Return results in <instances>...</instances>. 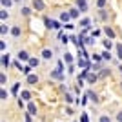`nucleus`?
I'll return each mask as SVG.
<instances>
[{
  "label": "nucleus",
  "instance_id": "20",
  "mask_svg": "<svg viewBox=\"0 0 122 122\" xmlns=\"http://www.w3.org/2000/svg\"><path fill=\"white\" fill-rule=\"evenodd\" d=\"M111 46H113V44L109 40H104V47H106V49H111Z\"/></svg>",
  "mask_w": 122,
  "mask_h": 122
},
{
  "label": "nucleus",
  "instance_id": "10",
  "mask_svg": "<svg viewBox=\"0 0 122 122\" xmlns=\"http://www.w3.org/2000/svg\"><path fill=\"white\" fill-rule=\"evenodd\" d=\"M2 64H4V67H7V66H9V56H7V55H4V56H2Z\"/></svg>",
  "mask_w": 122,
  "mask_h": 122
},
{
  "label": "nucleus",
  "instance_id": "12",
  "mask_svg": "<svg viewBox=\"0 0 122 122\" xmlns=\"http://www.w3.org/2000/svg\"><path fill=\"white\" fill-rule=\"evenodd\" d=\"M29 66H31V67L38 66V58H29Z\"/></svg>",
  "mask_w": 122,
  "mask_h": 122
},
{
  "label": "nucleus",
  "instance_id": "18",
  "mask_svg": "<svg viewBox=\"0 0 122 122\" xmlns=\"http://www.w3.org/2000/svg\"><path fill=\"white\" fill-rule=\"evenodd\" d=\"M117 51H118V58L122 60V44H118V46H117Z\"/></svg>",
  "mask_w": 122,
  "mask_h": 122
},
{
  "label": "nucleus",
  "instance_id": "8",
  "mask_svg": "<svg viewBox=\"0 0 122 122\" xmlns=\"http://www.w3.org/2000/svg\"><path fill=\"white\" fill-rule=\"evenodd\" d=\"M27 107H29V113H31V115H36V106L33 104V102H31V104H29Z\"/></svg>",
  "mask_w": 122,
  "mask_h": 122
},
{
  "label": "nucleus",
  "instance_id": "9",
  "mask_svg": "<svg viewBox=\"0 0 122 122\" xmlns=\"http://www.w3.org/2000/svg\"><path fill=\"white\" fill-rule=\"evenodd\" d=\"M42 56H44V58L47 60V58H51L53 55H51V51H49V49H44V51H42Z\"/></svg>",
  "mask_w": 122,
  "mask_h": 122
},
{
  "label": "nucleus",
  "instance_id": "2",
  "mask_svg": "<svg viewBox=\"0 0 122 122\" xmlns=\"http://www.w3.org/2000/svg\"><path fill=\"white\" fill-rule=\"evenodd\" d=\"M33 5H35V7H36L38 11H42V9H44V2H42V0H33Z\"/></svg>",
  "mask_w": 122,
  "mask_h": 122
},
{
  "label": "nucleus",
  "instance_id": "14",
  "mask_svg": "<svg viewBox=\"0 0 122 122\" xmlns=\"http://www.w3.org/2000/svg\"><path fill=\"white\" fill-rule=\"evenodd\" d=\"M95 80H97V75H87V82L89 84H93Z\"/></svg>",
  "mask_w": 122,
  "mask_h": 122
},
{
  "label": "nucleus",
  "instance_id": "34",
  "mask_svg": "<svg viewBox=\"0 0 122 122\" xmlns=\"http://www.w3.org/2000/svg\"><path fill=\"white\" fill-rule=\"evenodd\" d=\"M117 118H118V120L122 122V113H118V117H117Z\"/></svg>",
  "mask_w": 122,
  "mask_h": 122
},
{
  "label": "nucleus",
  "instance_id": "27",
  "mask_svg": "<svg viewBox=\"0 0 122 122\" xmlns=\"http://www.w3.org/2000/svg\"><path fill=\"white\" fill-rule=\"evenodd\" d=\"M22 13H24V15L27 16V15H29V13H31V9H29V7H24V9H22Z\"/></svg>",
  "mask_w": 122,
  "mask_h": 122
},
{
  "label": "nucleus",
  "instance_id": "15",
  "mask_svg": "<svg viewBox=\"0 0 122 122\" xmlns=\"http://www.w3.org/2000/svg\"><path fill=\"white\" fill-rule=\"evenodd\" d=\"M69 15H71V18H76V16H78V9H71Z\"/></svg>",
  "mask_w": 122,
  "mask_h": 122
},
{
  "label": "nucleus",
  "instance_id": "26",
  "mask_svg": "<svg viewBox=\"0 0 122 122\" xmlns=\"http://www.w3.org/2000/svg\"><path fill=\"white\" fill-rule=\"evenodd\" d=\"M56 69H58V71H64V64H62V62H58V64H56Z\"/></svg>",
  "mask_w": 122,
  "mask_h": 122
},
{
  "label": "nucleus",
  "instance_id": "5",
  "mask_svg": "<svg viewBox=\"0 0 122 122\" xmlns=\"http://www.w3.org/2000/svg\"><path fill=\"white\" fill-rule=\"evenodd\" d=\"M76 5H78L82 11H86V0H76Z\"/></svg>",
  "mask_w": 122,
  "mask_h": 122
},
{
  "label": "nucleus",
  "instance_id": "30",
  "mask_svg": "<svg viewBox=\"0 0 122 122\" xmlns=\"http://www.w3.org/2000/svg\"><path fill=\"white\" fill-rule=\"evenodd\" d=\"M104 4H106V0H97V5H98V7H102Z\"/></svg>",
  "mask_w": 122,
  "mask_h": 122
},
{
  "label": "nucleus",
  "instance_id": "16",
  "mask_svg": "<svg viewBox=\"0 0 122 122\" xmlns=\"http://www.w3.org/2000/svg\"><path fill=\"white\" fill-rule=\"evenodd\" d=\"M64 60H66L67 64H71V62H73V58H71V55H67V53H66V55H64Z\"/></svg>",
  "mask_w": 122,
  "mask_h": 122
},
{
  "label": "nucleus",
  "instance_id": "6",
  "mask_svg": "<svg viewBox=\"0 0 122 122\" xmlns=\"http://www.w3.org/2000/svg\"><path fill=\"white\" fill-rule=\"evenodd\" d=\"M51 76H53V78H60V80H62V71H58V69H56V71H51Z\"/></svg>",
  "mask_w": 122,
  "mask_h": 122
},
{
  "label": "nucleus",
  "instance_id": "1",
  "mask_svg": "<svg viewBox=\"0 0 122 122\" xmlns=\"http://www.w3.org/2000/svg\"><path fill=\"white\" fill-rule=\"evenodd\" d=\"M27 82H29L31 86H35L36 82H38V76L36 75H27Z\"/></svg>",
  "mask_w": 122,
  "mask_h": 122
},
{
  "label": "nucleus",
  "instance_id": "21",
  "mask_svg": "<svg viewBox=\"0 0 122 122\" xmlns=\"http://www.w3.org/2000/svg\"><path fill=\"white\" fill-rule=\"evenodd\" d=\"M18 87H20V84H13V95L18 93Z\"/></svg>",
  "mask_w": 122,
  "mask_h": 122
},
{
  "label": "nucleus",
  "instance_id": "29",
  "mask_svg": "<svg viewBox=\"0 0 122 122\" xmlns=\"http://www.w3.org/2000/svg\"><path fill=\"white\" fill-rule=\"evenodd\" d=\"M0 82H2V84H5V82H7V78H5L4 73H2V76H0Z\"/></svg>",
  "mask_w": 122,
  "mask_h": 122
},
{
  "label": "nucleus",
  "instance_id": "22",
  "mask_svg": "<svg viewBox=\"0 0 122 122\" xmlns=\"http://www.w3.org/2000/svg\"><path fill=\"white\" fill-rule=\"evenodd\" d=\"M29 97H31L29 93H27V91H24V93H22V97H20V98H24V100H29Z\"/></svg>",
  "mask_w": 122,
  "mask_h": 122
},
{
  "label": "nucleus",
  "instance_id": "7",
  "mask_svg": "<svg viewBox=\"0 0 122 122\" xmlns=\"http://www.w3.org/2000/svg\"><path fill=\"white\" fill-rule=\"evenodd\" d=\"M69 18H71V15H69V13H62V15H60V20H62V22H67Z\"/></svg>",
  "mask_w": 122,
  "mask_h": 122
},
{
  "label": "nucleus",
  "instance_id": "4",
  "mask_svg": "<svg viewBox=\"0 0 122 122\" xmlns=\"http://www.w3.org/2000/svg\"><path fill=\"white\" fill-rule=\"evenodd\" d=\"M20 33H22V31H20V27H18V25H15V27L11 29V35H13V36H18Z\"/></svg>",
  "mask_w": 122,
  "mask_h": 122
},
{
  "label": "nucleus",
  "instance_id": "3",
  "mask_svg": "<svg viewBox=\"0 0 122 122\" xmlns=\"http://www.w3.org/2000/svg\"><path fill=\"white\" fill-rule=\"evenodd\" d=\"M18 60H29V55H27L25 51H20V53H18Z\"/></svg>",
  "mask_w": 122,
  "mask_h": 122
},
{
  "label": "nucleus",
  "instance_id": "25",
  "mask_svg": "<svg viewBox=\"0 0 122 122\" xmlns=\"http://www.w3.org/2000/svg\"><path fill=\"white\" fill-rule=\"evenodd\" d=\"M2 5H4V7H9V5H11V0H2Z\"/></svg>",
  "mask_w": 122,
  "mask_h": 122
},
{
  "label": "nucleus",
  "instance_id": "28",
  "mask_svg": "<svg viewBox=\"0 0 122 122\" xmlns=\"http://www.w3.org/2000/svg\"><path fill=\"white\" fill-rule=\"evenodd\" d=\"M102 56H104V58H106V60H107V58H109V56H111V55H109V51H104V53H102Z\"/></svg>",
  "mask_w": 122,
  "mask_h": 122
},
{
  "label": "nucleus",
  "instance_id": "13",
  "mask_svg": "<svg viewBox=\"0 0 122 122\" xmlns=\"http://www.w3.org/2000/svg\"><path fill=\"white\" fill-rule=\"evenodd\" d=\"M49 27H53V29H58V27H60V24H58L56 20H51V25H49Z\"/></svg>",
  "mask_w": 122,
  "mask_h": 122
},
{
  "label": "nucleus",
  "instance_id": "17",
  "mask_svg": "<svg viewBox=\"0 0 122 122\" xmlns=\"http://www.w3.org/2000/svg\"><path fill=\"white\" fill-rule=\"evenodd\" d=\"M102 58H104V56H102V55H97V53H95V55H93V60H95V62H100Z\"/></svg>",
  "mask_w": 122,
  "mask_h": 122
},
{
  "label": "nucleus",
  "instance_id": "32",
  "mask_svg": "<svg viewBox=\"0 0 122 122\" xmlns=\"http://www.w3.org/2000/svg\"><path fill=\"white\" fill-rule=\"evenodd\" d=\"M100 122H111V118H109V117H102Z\"/></svg>",
  "mask_w": 122,
  "mask_h": 122
},
{
  "label": "nucleus",
  "instance_id": "33",
  "mask_svg": "<svg viewBox=\"0 0 122 122\" xmlns=\"http://www.w3.org/2000/svg\"><path fill=\"white\" fill-rule=\"evenodd\" d=\"M29 115H31V113H27V115H25V122H31V118H29Z\"/></svg>",
  "mask_w": 122,
  "mask_h": 122
},
{
  "label": "nucleus",
  "instance_id": "31",
  "mask_svg": "<svg viewBox=\"0 0 122 122\" xmlns=\"http://www.w3.org/2000/svg\"><path fill=\"white\" fill-rule=\"evenodd\" d=\"M66 102H73V98H71V95H69V93H66Z\"/></svg>",
  "mask_w": 122,
  "mask_h": 122
},
{
  "label": "nucleus",
  "instance_id": "11",
  "mask_svg": "<svg viewBox=\"0 0 122 122\" xmlns=\"http://www.w3.org/2000/svg\"><path fill=\"white\" fill-rule=\"evenodd\" d=\"M104 31H106V35L109 36V38H113V36H115V33H113V29H111V27H106Z\"/></svg>",
  "mask_w": 122,
  "mask_h": 122
},
{
  "label": "nucleus",
  "instance_id": "24",
  "mask_svg": "<svg viewBox=\"0 0 122 122\" xmlns=\"http://www.w3.org/2000/svg\"><path fill=\"white\" fill-rule=\"evenodd\" d=\"M0 97H2V100H5V98H7V93H5V89H2V91H0Z\"/></svg>",
  "mask_w": 122,
  "mask_h": 122
},
{
  "label": "nucleus",
  "instance_id": "23",
  "mask_svg": "<svg viewBox=\"0 0 122 122\" xmlns=\"http://www.w3.org/2000/svg\"><path fill=\"white\" fill-rule=\"evenodd\" d=\"M22 71H24V75H29V73H31V66H25Z\"/></svg>",
  "mask_w": 122,
  "mask_h": 122
},
{
  "label": "nucleus",
  "instance_id": "19",
  "mask_svg": "<svg viewBox=\"0 0 122 122\" xmlns=\"http://www.w3.org/2000/svg\"><path fill=\"white\" fill-rule=\"evenodd\" d=\"M87 97L91 98V100H95V102H97V95H95L93 91H89V93H87Z\"/></svg>",
  "mask_w": 122,
  "mask_h": 122
}]
</instances>
